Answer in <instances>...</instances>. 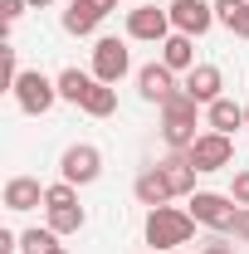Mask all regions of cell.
I'll return each mask as SVG.
<instances>
[{
	"instance_id": "obj_1",
	"label": "cell",
	"mask_w": 249,
	"mask_h": 254,
	"mask_svg": "<svg viewBox=\"0 0 249 254\" xmlns=\"http://www.w3.org/2000/svg\"><path fill=\"white\" fill-rule=\"evenodd\" d=\"M142 235H147L152 250L171 254V250H181V245H190V235H195V215H190V210H176V205H156V210H147Z\"/></svg>"
},
{
	"instance_id": "obj_32",
	"label": "cell",
	"mask_w": 249,
	"mask_h": 254,
	"mask_svg": "<svg viewBox=\"0 0 249 254\" xmlns=\"http://www.w3.org/2000/svg\"><path fill=\"white\" fill-rule=\"evenodd\" d=\"M171 254H181V250H171Z\"/></svg>"
},
{
	"instance_id": "obj_29",
	"label": "cell",
	"mask_w": 249,
	"mask_h": 254,
	"mask_svg": "<svg viewBox=\"0 0 249 254\" xmlns=\"http://www.w3.org/2000/svg\"><path fill=\"white\" fill-rule=\"evenodd\" d=\"M49 5H54V0H30V10H49Z\"/></svg>"
},
{
	"instance_id": "obj_8",
	"label": "cell",
	"mask_w": 249,
	"mask_h": 254,
	"mask_svg": "<svg viewBox=\"0 0 249 254\" xmlns=\"http://www.w3.org/2000/svg\"><path fill=\"white\" fill-rule=\"evenodd\" d=\"M190 166L195 171H225L230 161H235V137H225V132H200L195 142H190Z\"/></svg>"
},
{
	"instance_id": "obj_23",
	"label": "cell",
	"mask_w": 249,
	"mask_h": 254,
	"mask_svg": "<svg viewBox=\"0 0 249 254\" xmlns=\"http://www.w3.org/2000/svg\"><path fill=\"white\" fill-rule=\"evenodd\" d=\"M59 205H78V186H68V181H54V186L44 190V210H59Z\"/></svg>"
},
{
	"instance_id": "obj_11",
	"label": "cell",
	"mask_w": 249,
	"mask_h": 254,
	"mask_svg": "<svg viewBox=\"0 0 249 254\" xmlns=\"http://www.w3.org/2000/svg\"><path fill=\"white\" fill-rule=\"evenodd\" d=\"M44 190L49 186H39L34 176H10L5 181V210H15V215H25V210H34V205H44Z\"/></svg>"
},
{
	"instance_id": "obj_15",
	"label": "cell",
	"mask_w": 249,
	"mask_h": 254,
	"mask_svg": "<svg viewBox=\"0 0 249 254\" xmlns=\"http://www.w3.org/2000/svg\"><path fill=\"white\" fill-rule=\"evenodd\" d=\"M132 195H137L147 210H156V205H166V200H171V186H166V176H161L156 166H147V171L132 181Z\"/></svg>"
},
{
	"instance_id": "obj_18",
	"label": "cell",
	"mask_w": 249,
	"mask_h": 254,
	"mask_svg": "<svg viewBox=\"0 0 249 254\" xmlns=\"http://www.w3.org/2000/svg\"><path fill=\"white\" fill-rule=\"evenodd\" d=\"M54 83H59V98L63 103H73V108H83V98L93 93V73H83V68H59V78H54Z\"/></svg>"
},
{
	"instance_id": "obj_26",
	"label": "cell",
	"mask_w": 249,
	"mask_h": 254,
	"mask_svg": "<svg viewBox=\"0 0 249 254\" xmlns=\"http://www.w3.org/2000/svg\"><path fill=\"white\" fill-rule=\"evenodd\" d=\"M230 235L249 245V205H240V210H235V230H230Z\"/></svg>"
},
{
	"instance_id": "obj_22",
	"label": "cell",
	"mask_w": 249,
	"mask_h": 254,
	"mask_svg": "<svg viewBox=\"0 0 249 254\" xmlns=\"http://www.w3.org/2000/svg\"><path fill=\"white\" fill-rule=\"evenodd\" d=\"M49 250H59V235L44 225V230H25L20 235V254H49Z\"/></svg>"
},
{
	"instance_id": "obj_3",
	"label": "cell",
	"mask_w": 249,
	"mask_h": 254,
	"mask_svg": "<svg viewBox=\"0 0 249 254\" xmlns=\"http://www.w3.org/2000/svg\"><path fill=\"white\" fill-rule=\"evenodd\" d=\"M190 215H195V225H205V230H215V235H230L235 230V195H220V190H195L186 205Z\"/></svg>"
},
{
	"instance_id": "obj_30",
	"label": "cell",
	"mask_w": 249,
	"mask_h": 254,
	"mask_svg": "<svg viewBox=\"0 0 249 254\" xmlns=\"http://www.w3.org/2000/svg\"><path fill=\"white\" fill-rule=\"evenodd\" d=\"M245 127H249V103H245Z\"/></svg>"
},
{
	"instance_id": "obj_9",
	"label": "cell",
	"mask_w": 249,
	"mask_h": 254,
	"mask_svg": "<svg viewBox=\"0 0 249 254\" xmlns=\"http://www.w3.org/2000/svg\"><path fill=\"white\" fill-rule=\"evenodd\" d=\"M137 93H142V103H156V108H161L166 98L181 93V88H176V73L156 59V64H147V68H137Z\"/></svg>"
},
{
	"instance_id": "obj_33",
	"label": "cell",
	"mask_w": 249,
	"mask_h": 254,
	"mask_svg": "<svg viewBox=\"0 0 249 254\" xmlns=\"http://www.w3.org/2000/svg\"><path fill=\"white\" fill-rule=\"evenodd\" d=\"M137 5H142V0H137Z\"/></svg>"
},
{
	"instance_id": "obj_31",
	"label": "cell",
	"mask_w": 249,
	"mask_h": 254,
	"mask_svg": "<svg viewBox=\"0 0 249 254\" xmlns=\"http://www.w3.org/2000/svg\"><path fill=\"white\" fill-rule=\"evenodd\" d=\"M49 254H68V250H63V245H59V250H49Z\"/></svg>"
},
{
	"instance_id": "obj_5",
	"label": "cell",
	"mask_w": 249,
	"mask_h": 254,
	"mask_svg": "<svg viewBox=\"0 0 249 254\" xmlns=\"http://www.w3.org/2000/svg\"><path fill=\"white\" fill-rule=\"evenodd\" d=\"M127 68H132L127 39H113V34H103V39L93 44V68H88V73H93L98 83H113V88H118V83L127 78Z\"/></svg>"
},
{
	"instance_id": "obj_20",
	"label": "cell",
	"mask_w": 249,
	"mask_h": 254,
	"mask_svg": "<svg viewBox=\"0 0 249 254\" xmlns=\"http://www.w3.org/2000/svg\"><path fill=\"white\" fill-rule=\"evenodd\" d=\"M83 113L88 118H113L118 113V88L113 83H93V93L83 98Z\"/></svg>"
},
{
	"instance_id": "obj_17",
	"label": "cell",
	"mask_w": 249,
	"mask_h": 254,
	"mask_svg": "<svg viewBox=\"0 0 249 254\" xmlns=\"http://www.w3.org/2000/svg\"><path fill=\"white\" fill-rule=\"evenodd\" d=\"M59 25H63V34H78V39H83V34H93L98 25H103V15H98L88 0H68V10L59 15Z\"/></svg>"
},
{
	"instance_id": "obj_24",
	"label": "cell",
	"mask_w": 249,
	"mask_h": 254,
	"mask_svg": "<svg viewBox=\"0 0 249 254\" xmlns=\"http://www.w3.org/2000/svg\"><path fill=\"white\" fill-rule=\"evenodd\" d=\"M25 10H30V0H0V20H5V25H15Z\"/></svg>"
},
{
	"instance_id": "obj_27",
	"label": "cell",
	"mask_w": 249,
	"mask_h": 254,
	"mask_svg": "<svg viewBox=\"0 0 249 254\" xmlns=\"http://www.w3.org/2000/svg\"><path fill=\"white\" fill-rule=\"evenodd\" d=\"M200 254H235V245H230L225 235H215V240H205V245H200Z\"/></svg>"
},
{
	"instance_id": "obj_4",
	"label": "cell",
	"mask_w": 249,
	"mask_h": 254,
	"mask_svg": "<svg viewBox=\"0 0 249 254\" xmlns=\"http://www.w3.org/2000/svg\"><path fill=\"white\" fill-rule=\"evenodd\" d=\"M98 176H103V152H98L93 142H73V147H63L59 181H68V186H93Z\"/></svg>"
},
{
	"instance_id": "obj_6",
	"label": "cell",
	"mask_w": 249,
	"mask_h": 254,
	"mask_svg": "<svg viewBox=\"0 0 249 254\" xmlns=\"http://www.w3.org/2000/svg\"><path fill=\"white\" fill-rule=\"evenodd\" d=\"M166 15H171V30L176 34L200 39V34H210V25H215V0H171Z\"/></svg>"
},
{
	"instance_id": "obj_7",
	"label": "cell",
	"mask_w": 249,
	"mask_h": 254,
	"mask_svg": "<svg viewBox=\"0 0 249 254\" xmlns=\"http://www.w3.org/2000/svg\"><path fill=\"white\" fill-rule=\"evenodd\" d=\"M171 34V15L152 5V0H142V5H132L127 10V39H142V44H161Z\"/></svg>"
},
{
	"instance_id": "obj_25",
	"label": "cell",
	"mask_w": 249,
	"mask_h": 254,
	"mask_svg": "<svg viewBox=\"0 0 249 254\" xmlns=\"http://www.w3.org/2000/svg\"><path fill=\"white\" fill-rule=\"evenodd\" d=\"M230 195H235V205H249V171H235V181H230Z\"/></svg>"
},
{
	"instance_id": "obj_2",
	"label": "cell",
	"mask_w": 249,
	"mask_h": 254,
	"mask_svg": "<svg viewBox=\"0 0 249 254\" xmlns=\"http://www.w3.org/2000/svg\"><path fill=\"white\" fill-rule=\"evenodd\" d=\"M15 103H20V113H30V118H44L54 103H59V83L49 78V73H39V68H25L20 78H15Z\"/></svg>"
},
{
	"instance_id": "obj_10",
	"label": "cell",
	"mask_w": 249,
	"mask_h": 254,
	"mask_svg": "<svg viewBox=\"0 0 249 254\" xmlns=\"http://www.w3.org/2000/svg\"><path fill=\"white\" fill-rule=\"evenodd\" d=\"M181 88H186L200 108H210L215 98H225V93H220V88H225V73H220L215 64H195V68L186 73V83H181Z\"/></svg>"
},
{
	"instance_id": "obj_12",
	"label": "cell",
	"mask_w": 249,
	"mask_h": 254,
	"mask_svg": "<svg viewBox=\"0 0 249 254\" xmlns=\"http://www.w3.org/2000/svg\"><path fill=\"white\" fill-rule=\"evenodd\" d=\"M156 171L166 176V186H171V200H176V195H195V176H200V171L190 166L186 152H171L166 161H156Z\"/></svg>"
},
{
	"instance_id": "obj_19",
	"label": "cell",
	"mask_w": 249,
	"mask_h": 254,
	"mask_svg": "<svg viewBox=\"0 0 249 254\" xmlns=\"http://www.w3.org/2000/svg\"><path fill=\"white\" fill-rule=\"evenodd\" d=\"M215 25H225L235 39H249V0H215Z\"/></svg>"
},
{
	"instance_id": "obj_21",
	"label": "cell",
	"mask_w": 249,
	"mask_h": 254,
	"mask_svg": "<svg viewBox=\"0 0 249 254\" xmlns=\"http://www.w3.org/2000/svg\"><path fill=\"white\" fill-rule=\"evenodd\" d=\"M83 225H88L83 205H59V210H49V230H54V235H78Z\"/></svg>"
},
{
	"instance_id": "obj_13",
	"label": "cell",
	"mask_w": 249,
	"mask_h": 254,
	"mask_svg": "<svg viewBox=\"0 0 249 254\" xmlns=\"http://www.w3.org/2000/svg\"><path fill=\"white\" fill-rule=\"evenodd\" d=\"M156 49H161V64H166L171 73H190V68H195V39H190V34H176V30H171Z\"/></svg>"
},
{
	"instance_id": "obj_28",
	"label": "cell",
	"mask_w": 249,
	"mask_h": 254,
	"mask_svg": "<svg viewBox=\"0 0 249 254\" xmlns=\"http://www.w3.org/2000/svg\"><path fill=\"white\" fill-rule=\"evenodd\" d=\"M88 5H93L98 15H113V10H118V0H88Z\"/></svg>"
},
{
	"instance_id": "obj_14",
	"label": "cell",
	"mask_w": 249,
	"mask_h": 254,
	"mask_svg": "<svg viewBox=\"0 0 249 254\" xmlns=\"http://www.w3.org/2000/svg\"><path fill=\"white\" fill-rule=\"evenodd\" d=\"M205 123H210V132L235 137V132L245 127V103H235V98H215V103L205 108Z\"/></svg>"
},
{
	"instance_id": "obj_16",
	"label": "cell",
	"mask_w": 249,
	"mask_h": 254,
	"mask_svg": "<svg viewBox=\"0 0 249 254\" xmlns=\"http://www.w3.org/2000/svg\"><path fill=\"white\" fill-rule=\"evenodd\" d=\"M195 118H200V103H195L186 88L161 103V127H195Z\"/></svg>"
}]
</instances>
